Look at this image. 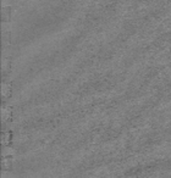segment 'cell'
Returning a JSON list of instances; mask_svg holds the SVG:
<instances>
[{"label":"cell","mask_w":171,"mask_h":178,"mask_svg":"<svg viewBox=\"0 0 171 178\" xmlns=\"http://www.w3.org/2000/svg\"><path fill=\"white\" fill-rule=\"evenodd\" d=\"M11 17V9L10 7H3V21L9 22Z\"/></svg>","instance_id":"6da1fadb"},{"label":"cell","mask_w":171,"mask_h":178,"mask_svg":"<svg viewBox=\"0 0 171 178\" xmlns=\"http://www.w3.org/2000/svg\"><path fill=\"white\" fill-rule=\"evenodd\" d=\"M11 132H5L3 134V145H5V147H7V145L10 144L11 142Z\"/></svg>","instance_id":"7a4b0ae2"},{"label":"cell","mask_w":171,"mask_h":178,"mask_svg":"<svg viewBox=\"0 0 171 178\" xmlns=\"http://www.w3.org/2000/svg\"><path fill=\"white\" fill-rule=\"evenodd\" d=\"M11 162H12V160L10 157H4L3 159V167L5 169H9L11 167Z\"/></svg>","instance_id":"3957f363"},{"label":"cell","mask_w":171,"mask_h":178,"mask_svg":"<svg viewBox=\"0 0 171 178\" xmlns=\"http://www.w3.org/2000/svg\"><path fill=\"white\" fill-rule=\"evenodd\" d=\"M9 96H10V87L4 84L3 85V98L6 99V98H9Z\"/></svg>","instance_id":"277c9868"},{"label":"cell","mask_w":171,"mask_h":178,"mask_svg":"<svg viewBox=\"0 0 171 178\" xmlns=\"http://www.w3.org/2000/svg\"><path fill=\"white\" fill-rule=\"evenodd\" d=\"M10 116H11L10 109H4V110H3V120H4V121H7V120L10 118Z\"/></svg>","instance_id":"5b68a950"}]
</instances>
